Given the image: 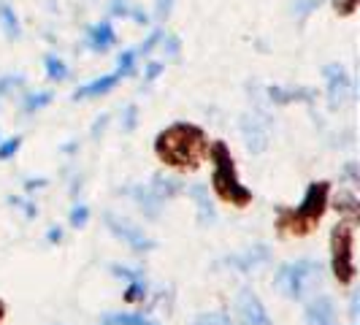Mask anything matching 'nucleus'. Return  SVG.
I'll list each match as a JSON object with an SVG mask.
<instances>
[{
    "mask_svg": "<svg viewBox=\"0 0 360 325\" xmlns=\"http://www.w3.org/2000/svg\"><path fill=\"white\" fill-rule=\"evenodd\" d=\"M155 155L171 168L195 171L209 155V139L193 122H174L155 136Z\"/></svg>",
    "mask_w": 360,
    "mask_h": 325,
    "instance_id": "nucleus-1",
    "label": "nucleus"
},
{
    "mask_svg": "<svg viewBox=\"0 0 360 325\" xmlns=\"http://www.w3.org/2000/svg\"><path fill=\"white\" fill-rule=\"evenodd\" d=\"M330 181H311L295 209H276V228L285 236H307L317 228V222L328 212Z\"/></svg>",
    "mask_w": 360,
    "mask_h": 325,
    "instance_id": "nucleus-2",
    "label": "nucleus"
},
{
    "mask_svg": "<svg viewBox=\"0 0 360 325\" xmlns=\"http://www.w3.org/2000/svg\"><path fill=\"white\" fill-rule=\"evenodd\" d=\"M209 158H212V190L219 198L231 206L244 209L252 200V190L238 179V168L231 155V149L225 141H214L209 146Z\"/></svg>",
    "mask_w": 360,
    "mask_h": 325,
    "instance_id": "nucleus-3",
    "label": "nucleus"
},
{
    "mask_svg": "<svg viewBox=\"0 0 360 325\" xmlns=\"http://www.w3.org/2000/svg\"><path fill=\"white\" fill-rule=\"evenodd\" d=\"M320 282H323V266L317 260H311V257L290 260L285 266H279L276 276H274V285L292 301L304 298L309 290H314Z\"/></svg>",
    "mask_w": 360,
    "mask_h": 325,
    "instance_id": "nucleus-4",
    "label": "nucleus"
},
{
    "mask_svg": "<svg viewBox=\"0 0 360 325\" xmlns=\"http://www.w3.org/2000/svg\"><path fill=\"white\" fill-rule=\"evenodd\" d=\"M330 271L339 285L355 279V219H344L330 231Z\"/></svg>",
    "mask_w": 360,
    "mask_h": 325,
    "instance_id": "nucleus-5",
    "label": "nucleus"
},
{
    "mask_svg": "<svg viewBox=\"0 0 360 325\" xmlns=\"http://www.w3.org/2000/svg\"><path fill=\"white\" fill-rule=\"evenodd\" d=\"M103 222H106L108 231L117 236L120 241H125L133 253H152V250L158 247V241L149 238V236L144 234V228H136L133 222H127V219H122V217L106 212V215H103Z\"/></svg>",
    "mask_w": 360,
    "mask_h": 325,
    "instance_id": "nucleus-6",
    "label": "nucleus"
},
{
    "mask_svg": "<svg viewBox=\"0 0 360 325\" xmlns=\"http://www.w3.org/2000/svg\"><path fill=\"white\" fill-rule=\"evenodd\" d=\"M323 79H325V87H328L330 106H342L344 101H349L355 95L352 76L347 73V68H344L342 63H328V65H323Z\"/></svg>",
    "mask_w": 360,
    "mask_h": 325,
    "instance_id": "nucleus-7",
    "label": "nucleus"
},
{
    "mask_svg": "<svg viewBox=\"0 0 360 325\" xmlns=\"http://www.w3.org/2000/svg\"><path fill=\"white\" fill-rule=\"evenodd\" d=\"M233 307H236V317H238L241 325H274L269 317V309H266V304L260 301V295L255 290L250 288L238 290Z\"/></svg>",
    "mask_w": 360,
    "mask_h": 325,
    "instance_id": "nucleus-8",
    "label": "nucleus"
},
{
    "mask_svg": "<svg viewBox=\"0 0 360 325\" xmlns=\"http://www.w3.org/2000/svg\"><path fill=\"white\" fill-rule=\"evenodd\" d=\"M241 136H244V144L252 155H260L266 152L269 146V117L260 114V111H252V114H244L241 117Z\"/></svg>",
    "mask_w": 360,
    "mask_h": 325,
    "instance_id": "nucleus-9",
    "label": "nucleus"
},
{
    "mask_svg": "<svg viewBox=\"0 0 360 325\" xmlns=\"http://www.w3.org/2000/svg\"><path fill=\"white\" fill-rule=\"evenodd\" d=\"M269 260H271L269 247H266V244H255V247H247V250H241V253L222 257V266H231V269L241 271V274H250V271L266 266Z\"/></svg>",
    "mask_w": 360,
    "mask_h": 325,
    "instance_id": "nucleus-10",
    "label": "nucleus"
},
{
    "mask_svg": "<svg viewBox=\"0 0 360 325\" xmlns=\"http://www.w3.org/2000/svg\"><path fill=\"white\" fill-rule=\"evenodd\" d=\"M114 44H117V30H114V25H111L108 19L90 25L87 33H84V46H87L90 52L103 54V52H108Z\"/></svg>",
    "mask_w": 360,
    "mask_h": 325,
    "instance_id": "nucleus-11",
    "label": "nucleus"
},
{
    "mask_svg": "<svg viewBox=\"0 0 360 325\" xmlns=\"http://www.w3.org/2000/svg\"><path fill=\"white\" fill-rule=\"evenodd\" d=\"M122 193L136 200V206H139L149 219H158V217H160L162 200L149 190V184H130V187H125Z\"/></svg>",
    "mask_w": 360,
    "mask_h": 325,
    "instance_id": "nucleus-12",
    "label": "nucleus"
},
{
    "mask_svg": "<svg viewBox=\"0 0 360 325\" xmlns=\"http://www.w3.org/2000/svg\"><path fill=\"white\" fill-rule=\"evenodd\" d=\"M309 325H336V307L330 295H314L307 304Z\"/></svg>",
    "mask_w": 360,
    "mask_h": 325,
    "instance_id": "nucleus-13",
    "label": "nucleus"
},
{
    "mask_svg": "<svg viewBox=\"0 0 360 325\" xmlns=\"http://www.w3.org/2000/svg\"><path fill=\"white\" fill-rule=\"evenodd\" d=\"M120 79H122V73L114 71V73H106V76H101V79H92L87 84H82L79 90L73 92V101H90V98H101V95H106L111 92L117 84H120Z\"/></svg>",
    "mask_w": 360,
    "mask_h": 325,
    "instance_id": "nucleus-14",
    "label": "nucleus"
},
{
    "mask_svg": "<svg viewBox=\"0 0 360 325\" xmlns=\"http://www.w3.org/2000/svg\"><path fill=\"white\" fill-rule=\"evenodd\" d=\"M269 98L274 103H311L317 98V92L311 87H282V84H274L269 87Z\"/></svg>",
    "mask_w": 360,
    "mask_h": 325,
    "instance_id": "nucleus-15",
    "label": "nucleus"
},
{
    "mask_svg": "<svg viewBox=\"0 0 360 325\" xmlns=\"http://www.w3.org/2000/svg\"><path fill=\"white\" fill-rule=\"evenodd\" d=\"M187 196L195 200V209H198V222L200 225H212L217 219L214 203L209 198V187L206 184H193V187H184Z\"/></svg>",
    "mask_w": 360,
    "mask_h": 325,
    "instance_id": "nucleus-16",
    "label": "nucleus"
},
{
    "mask_svg": "<svg viewBox=\"0 0 360 325\" xmlns=\"http://www.w3.org/2000/svg\"><path fill=\"white\" fill-rule=\"evenodd\" d=\"M149 190H152V193L165 203V200L176 198V196L184 193V181L174 179V177H165V174H155L152 181H149Z\"/></svg>",
    "mask_w": 360,
    "mask_h": 325,
    "instance_id": "nucleus-17",
    "label": "nucleus"
},
{
    "mask_svg": "<svg viewBox=\"0 0 360 325\" xmlns=\"http://www.w3.org/2000/svg\"><path fill=\"white\" fill-rule=\"evenodd\" d=\"M0 30L8 41H19V36H22V25H19L17 11L8 3H0Z\"/></svg>",
    "mask_w": 360,
    "mask_h": 325,
    "instance_id": "nucleus-18",
    "label": "nucleus"
},
{
    "mask_svg": "<svg viewBox=\"0 0 360 325\" xmlns=\"http://www.w3.org/2000/svg\"><path fill=\"white\" fill-rule=\"evenodd\" d=\"M52 98L54 95L49 90L30 92V95H25V98H22V111H25V114H36V111L49 106V103H52Z\"/></svg>",
    "mask_w": 360,
    "mask_h": 325,
    "instance_id": "nucleus-19",
    "label": "nucleus"
},
{
    "mask_svg": "<svg viewBox=\"0 0 360 325\" xmlns=\"http://www.w3.org/2000/svg\"><path fill=\"white\" fill-rule=\"evenodd\" d=\"M106 325H158L152 320H146L144 314H127V312H108L103 317Z\"/></svg>",
    "mask_w": 360,
    "mask_h": 325,
    "instance_id": "nucleus-20",
    "label": "nucleus"
},
{
    "mask_svg": "<svg viewBox=\"0 0 360 325\" xmlns=\"http://www.w3.org/2000/svg\"><path fill=\"white\" fill-rule=\"evenodd\" d=\"M44 68H46V76H49L52 82H65V79H68V65H65L60 57H54V54H49V57L44 60Z\"/></svg>",
    "mask_w": 360,
    "mask_h": 325,
    "instance_id": "nucleus-21",
    "label": "nucleus"
},
{
    "mask_svg": "<svg viewBox=\"0 0 360 325\" xmlns=\"http://www.w3.org/2000/svg\"><path fill=\"white\" fill-rule=\"evenodd\" d=\"M333 209L342 212V215H349V219L358 222V198H355V193H339Z\"/></svg>",
    "mask_w": 360,
    "mask_h": 325,
    "instance_id": "nucleus-22",
    "label": "nucleus"
},
{
    "mask_svg": "<svg viewBox=\"0 0 360 325\" xmlns=\"http://www.w3.org/2000/svg\"><path fill=\"white\" fill-rule=\"evenodd\" d=\"M146 298V282H144V274L127 279V290H125V301L136 304V301H144Z\"/></svg>",
    "mask_w": 360,
    "mask_h": 325,
    "instance_id": "nucleus-23",
    "label": "nucleus"
},
{
    "mask_svg": "<svg viewBox=\"0 0 360 325\" xmlns=\"http://www.w3.org/2000/svg\"><path fill=\"white\" fill-rule=\"evenodd\" d=\"M160 44H162V52L168 54L171 60H179V54H181V41H179V36H174V33H162Z\"/></svg>",
    "mask_w": 360,
    "mask_h": 325,
    "instance_id": "nucleus-24",
    "label": "nucleus"
},
{
    "mask_svg": "<svg viewBox=\"0 0 360 325\" xmlns=\"http://www.w3.org/2000/svg\"><path fill=\"white\" fill-rule=\"evenodd\" d=\"M117 71L122 73V79L136 71V49H125V52L117 57Z\"/></svg>",
    "mask_w": 360,
    "mask_h": 325,
    "instance_id": "nucleus-25",
    "label": "nucleus"
},
{
    "mask_svg": "<svg viewBox=\"0 0 360 325\" xmlns=\"http://www.w3.org/2000/svg\"><path fill=\"white\" fill-rule=\"evenodd\" d=\"M25 84V79L19 76V73H8V76H0V103H3V98L8 95L11 90H17Z\"/></svg>",
    "mask_w": 360,
    "mask_h": 325,
    "instance_id": "nucleus-26",
    "label": "nucleus"
},
{
    "mask_svg": "<svg viewBox=\"0 0 360 325\" xmlns=\"http://www.w3.org/2000/svg\"><path fill=\"white\" fill-rule=\"evenodd\" d=\"M68 222H71V228H84V225L90 222V209H87L84 203H76V206L71 209Z\"/></svg>",
    "mask_w": 360,
    "mask_h": 325,
    "instance_id": "nucleus-27",
    "label": "nucleus"
},
{
    "mask_svg": "<svg viewBox=\"0 0 360 325\" xmlns=\"http://www.w3.org/2000/svg\"><path fill=\"white\" fill-rule=\"evenodd\" d=\"M160 38H162V30H152L149 36L139 44V49H136V57H146V54H152V49L160 44Z\"/></svg>",
    "mask_w": 360,
    "mask_h": 325,
    "instance_id": "nucleus-28",
    "label": "nucleus"
},
{
    "mask_svg": "<svg viewBox=\"0 0 360 325\" xmlns=\"http://www.w3.org/2000/svg\"><path fill=\"white\" fill-rule=\"evenodd\" d=\"M108 14H111V17L130 19L133 17V6H130L127 0H108Z\"/></svg>",
    "mask_w": 360,
    "mask_h": 325,
    "instance_id": "nucleus-29",
    "label": "nucleus"
},
{
    "mask_svg": "<svg viewBox=\"0 0 360 325\" xmlns=\"http://www.w3.org/2000/svg\"><path fill=\"white\" fill-rule=\"evenodd\" d=\"M195 325H233V323H231V317L222 314V312H206V314H198Z\"/></svg>",
    "mask_w": 360,
    "mask_h": 325,
    "instance_id": "nucleus-30",
    "label": "nucleus"
},
{
    "mask_svg": "<svg viewBox=\"0 0 360 325\" xmlns=\"http://www.w3.org/2000/svg\"><path fill=\"white\" fill-rule=\"evenodd\" d=\"M19 146H22V139H19V136L0 141V160H11V158L19 152Z\"/></svg>",
    "mask_w": 360,
    "mask_h": 325,
    "instance_id": "nucleus-31",
    "label": "nucleus"
},
{
    "mask_svg": "<svg viewBox=\"0 0 360 325\" xmlns=\"http://www.w3.org/2000/svg\"><path fill=\"white\" fill-rule=\"evenodd\" d=\"M136 117H139V106H133V103L125 106V114H122V130H125V133H133V130H136V122H139Z\"/></svg>",
    "mask_w": 360,
    "mask_h": 325,
    "instance_id": "nucleus-32",
    "label": "nucleus"
},
{
    "mask_svg": "<svg viewBox=\"0 0 360 325\" xmlns=\"http://www.w3.org/2000/svg\"><path fill=\"white\" fill-rule=\"evenodd\" d=\"M8 203H14V206H19V209H22L25 215L30 217V219H33V217H38V209L33 206V203H30V200L19 198V196H11V198H8Z\"/></svg>",
    "mask_w": 360,
    "mask_h": 325,
    "instance_id": "nucleus-33",
    "label": "nucleus"
},
{
    "mask_svg": "<svg viewBox=\"0 0 360 325\" xmlns=\"http://www.w3.org/2000/svg\"><path fill=\"white\" fill-rule=\"evenodd\" d=\"M171 8H174V0H155V17L160 22L171 17Z\"/></svg>",
    "mask_w": 360,
    "mask_h": 325,
    "instance_id": "nucleus-34",
    "label": "nucleus"
},
{
    "mask_svg": "<svg viewBox=\"0 0 360 325\" xmlns=\"http://www.w3.org/2000/svg\"><path fill=\"white\" fill-rule=\"evenodd\" d=\"M317 6H320V0H304V3H295V14H298V17H307V14H311Z\"/></svg>",
    "mask_w": 360,
    "mask_h": 325,
    "instance_id": "nucleus-35",
    "label": "nucleus"
},
{
    "mask_svg": "<svg viewBox=\"0 0 360 325\" xmlns=\"http://www.w3.org/2000/svg\"><path fill=\"white\" fill-rule=\"evenodd\" d=\"M162 68H165L162 63H149V65H146V71H144V79L146 82H155V79L162 73Z\"/></svg>",
    "mask_w": 360,
    "mask_h": 325,
    "instance_id": "nucleus-36",
    "label": "nucleus"
},
{
    "mask_svg": "<svg viewBox=\"0 0 360 325\" xmlns=\"http://www.w3.org/2000/svg\"><path fill=\"white\" fill-rule=\"evenodd\" d=\"M358 8V0H336V11L339 14H352Z\"/></svg>",
    "mask_w": 360,
    "mask_h": 325,
    "instance_id": "nucleus-37",
    "label": "nucleus"
},
{
    "mask_svg": "<svg viewBox=\"0 0 360 325\" xmlns=\"http://www.w3.org/2000/svg\"><path fill=\"white\" fill-rule=\"evenodd\" d=\"M46 241H52V244H60V241H63V228L52 225V228H49V234H46Z\"/></svg>",
    "mask_w": 360,
    "mask_h": 325,
    "instance_id": "nucleus-38",
    "label": "nucleus"
},
{
    "mask_svg": "<svg viewBox=\"0 0 360 325\" xmlns=\"http://www.w3.org/2000/svg\"><path fill=\"white\" fill-rule=\"evenodd\" d=\"M108 125V114H103V117H98V122H95V127H92V136L98 139V133H103Z\"/></svg>",
    "mask_w": 360,
    "mask_h": 325,
    "instance_id": "nucleus-39",
    "label": "nucleus"
},
{
    "mask_svg": "<svg viewBox=\"0 0 360 325\" xmlns=\"http://www.w3.org/2000/svg\"><path fill=\"white\" fill-rule=\"evenodd\" d=\"M344 174L349 177L352 181H358V165L355 162H347V168H344Z\"/></svg>",
    "mask_w": 360,
    "mask_h": 325,
    "instance_id": "nucleus-40",
    "label": "nucleus"
},
{
    "mask_svg": "<svg viewBox=\"0 0 360 325\" xmlns=\"http://www.w3.org/2000/svg\"><path fill=\"white\" fill-rule=\"evenodd\" d=\"M44 184H46V179H30L27 184H25V190H27V193H33L36 187H44Z\"/></svg>",
    "mask_w": 360,
    "mask_h": 325,
    "instance_id": "nucleus-41",
    "label": "nucleus"
},
{
    "mask_svg": "<svg viewBox=\"0 0 360 325\" xmlns=\"http://www.w3.org/2000/svg\"><path fill=\"white\" fill-rule=\"evenodd\" d=\"M349 314H358V293H352V304H349Z\"/></svg>",
    "mask_w": 360,
    "mask_h": 325,
    "instance_id": "nucleus-42",
    "label": "nucleus"
},
{
    "mask_svg": "<svg viewBox=\"0 0 360 325\" xmlns=\"http://www.w3.org/2000/svg\"><path fill=\"white\" fill-rule=\"evenodd\" d=\"M3 317H6V304H3V298H0V325H3Z\"/></svg>",
    "mask_w": 360,
    "mask_h": 325,
    "instance_id": "nucleus-43",
    "label": "nucleus"
},
{
    "mask_svg": "<svg viewBox=\"0 0 360 325\" xmlns=\"http://www.w3.org/2000/svg\"><path fill=\"white\" fill-rule=\"evenodd\" d=\"M103 325H106V323H103Z\"/></svg>",
    "mask_w": 360,
    "mask_h": 325,
    "instance_id": "nucleus-44",
    "label": "nucleus"
}]
</instances>
